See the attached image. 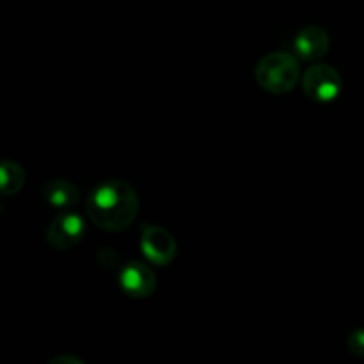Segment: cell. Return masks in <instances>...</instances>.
<instances>
[{"instance_id": "1", "label": "cell", "mask_w": 364, "mask_h": 364, "mask_svg": "<svg viewBox=\"0 0 364 364\" xmlns=\"http://www.w3.org/2000/svg\"><path fill=\"white\" fill-rule=\"evenodd\" d=\"M85 212L100 230L123 231L139 213L137 192L124 180L102 181L87 196Z\"/></svg>"}, {"instance_id": "2", "label": "cell", "mask_w": 364, "mask_h": 364, "mask_svg": "<svg viewBox=\"0 0 364 364\" xmlns=\"http://www.w3.org/2000/svg\"><path fill=\"white\" fill-rule=\"evenodd\" d=\"M256 82L259 87L272 95H287L297 85L301 70L291 53L272 52L267 53L255 70Z\"/></svg>"}, {"instance_id": "3", "label": "cell", "mask_w": 364, "mask_h": 364, "mask_svg": "<svg viewBox=\"0 0 364 364\" xmlns=\"http://www.w3.org/2000/svg\"><path fill=\"white\" fill-rule=\"evenodd\" d=\"M302 89L315 102H333L341 92V75L329 64H315L306 70Z\"/></svg>"}, {"instance_id": "4", "label": "cell", "mask_w": 364, "mask_h": 364, "mask_svg": "<svg viewBox=\"0 0 364 364\" xmlns=\"http://www.w3.org/2000/svg\"><path fill=\"white\" fill-rule=\"evenodd\" d=\"M141 249L144 252L146 259L153 265L167 267L176 258V240L167 230L160 226L146 224L141 237Z\"/></svg>"}, {"instance_id": "5", "label": "cell", "mask_w": 364, "mask_h": 364, "mask_svg": "<svg viewBox=\"0 0 364 364\" xmlns=\"http://www.w3.org/2000/svg\"><path fill=\"white\" fill-rule=\"evenodd\" d=\"M84 235V219L75 212H64L50 223L48 230H46V240L52 247L59 249V251H68L80 244Z\"/></svg>"}, {"instance_id": "6", "label": "cell", "mask_w": 364, "mask_h": 364, "mask_svg": "<svg viewBox=\"0 0 364 364\" xmlns=\"http://www.w3.org/2000/svg\"><path fill=\"white\" fill-rule=\"evenodd\" d=\"M119 284L128 297L148 299L156 290V276L146 263L130 262L121 270Z\"/></svg>"}, {"instance_id": "7", "label": "cell", "mask_w": 364, "mask_h": 364, "mask_svg": "<svg viewBox=\"0 0 364 364\" xmlns=\"http://www.w3.org/2000/svg\"><path fill=\"white\" fill-rule=\"evenodd\" d=\"M331 46L329 32L320 25H308L295 36V53L302 60H316L327 53Z\"/></svg>"}, {"instance_id": "8", "label": "cell", "mask_w": 364, "mask_h": 364, "mask_svg": "<svg viewBox=\"0 0 364 364\" xmlns=\"http://www.w3.org/2000/svg\"><path fill=\"white\" fill-rule=\"evenodd\" d=\"M43 198L50 206L59 210L73 208L80 199V192L71 181L64 178H53L43 185Z\"/></svg>"}, {"instance_id": "9", "label": "cell", "mask_w": 364, "mask_h": 364, "mask_svg": "<svg viewBox=\"0 0 364 364\" xmlns=\"http://www.w3.org/2000/svg\"><path fill=\"white\" fill-rule=\"evenodd\" d=\"M25 171L23 167L13 160L0 162V194L14 196L23 188Z\"/></svg>"}, {"instance_id": "10", "label": "cell", "mask_w": 364, "mask_h": 364, "mask_svg": "<svg viewBox=\"0 0 364 364\" xmlns=\"http://www.w3.org/2000/svg\"><path fill=\"white\" fill-rule=\"evenodd\" d=\"M347 348L355 358H364V329L352 331L347 338Z\"/></svg>"}, {"instance_id": "11", "label": "cell", "mask_w": 364, "mask_h": 364, "mask_svg": "<svg viewBox=\"0 0 364 364\" xmlns=\"http://www.w3.org/2000/svg\"><path fill=\"white\" fill-rule=\"evenodd\" d=\"M60 363H75V364H84V361L77 358H68V355H63V358H55L50 361V364H60Z\"/></svg>"}, {"instance_id": "12", "label": "cell", "mask_w": 364, "mask_h": 364, "mask_svg": "<svg viewBox=\"0 0 364 364\" xmlns=\"http://www.w3.org/2000/svg\"><path fill=\"white\" fill-rule=\"evenodd\" d=\"M2 212H4V206H2V203H0V217H2Z\"/></svg>"}]
</instances>
